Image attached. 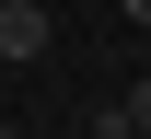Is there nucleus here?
I'll return each instance as SVG.
<instances>
[{"instance_id":"f257e3e1","label":"nucleus","mask_w":151,"mask_h":139,"mask_svg":"<svg viewBox=\"0 0 151 139\" xmlns=\"http://www.w3.org/2000/svg\"><path fill=\"white\" fill-rule=\"evenodd\" d=\"M58 46V23L35 12V0H0V70H23V58H47Z\"/></svg>"},{"instance_id":"f03ea898","label":"nucleus","mask_w":151,"mask_h":139,"mask_svg":"<svg viewBox=\"0 0 151 139\" xmlns=\"http://www.w3.org/2000/svg\"><path fill=\"white\" fill-rule=\"evenodd\" d=\"M81 139H139V128H128V104H93V116H81Z\"/></svg>"},{"instance_id":"7ed1b4c3","label":"nucleus","mask_w":151,"mask_h":139,"mask_svg":"<svg viewBox=\"0 0 151 139\" xmlns=\"http://www.w3.org/2000/svg\"><path fill=\"white\" fill-rule=\"evenodd\" d=\"M116 104H128V128L151 139V81H128V93H116Z\"/></svg>"}]
</instances>
